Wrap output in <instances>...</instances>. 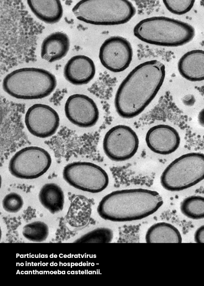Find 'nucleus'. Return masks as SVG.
Segmentation results:
<instances>
[{
    "label": "nucleus",
    "mask_w": 204,
    "mask_h": 286,
    "mask_svg": "<svg viewBox=\"0 0 204 286\" xmlns=\"http://www.w3.org/2000/svg\"><path fill=\"white\" fill-rule=\"evenodd\" d=\"M165 66L157 60L143 62L135 67L119 85L115 94L114 106L118 114L132 118L148 106L161 88Z\"/></svg>",
    "instance_id": "obj_1"
},
{
    "label": "nucleus",
    "mask_w": 204,
    "mask_h": 286,
    "mask_svg": "<svg viewBox=\"0 0 204 286\" xmlns=\"http://www.w3.org/2000/svg\"><path fill=\"white\" fill-rule=\"evenodd\" d=\"M161 195L145 188L117 190L104 196L97 211L102 219L116 222H130L145 218L163 205Z\"/></svg>",
    "instance_id": "obj_2"
},
{
    "label": "nucleus",
    "mask_w": 204,
    "mask_h": 286,
    "mask_svg": "<svg viewBox=\"0 0 204 286\" xmlns=\"http://www.w3.org/2000/svg\"><path fill=\"white\" fill-rule=\"evenodd\" d=\"M133 32L143 42L167 47L186 44L195 36L194 28L189 23L162 16L141 20L135 25Z\"/></svg>",
    "instance_id": "obj_3"
},
{
    "label": "nucleus",
    "mask_w": 204,
    "mask_h": 286,
    "mask_svg": "<svg viewBox=\"0 0 204 286\" xmlns=\"http://www.w3.org/2000/svg\"><path fill=\"white\" fill-rule=\"evenodd\" d=\"M57 86L56 77L49 71L36 67L15 69L3 79V88L18 99H40L50 95Z\"/></svg>",
    "instance_id": "obj_4"
},
{
    "label": "nucleus",
    "mask_w": 204,
    "mask_h": 286,
    "mask_svg": "<svg viewBox=\"0 0 204 286\" xmlns=\"http://www.w3.org/2000/svg\"><path fill=\"white\" fill-rule=\"evenodd\" d=\"M72 11L80 21L101 26L125 23L136 13L133 4L127 0H82Z\"/></svg>",
    "instance_id": "obj_5"
},
{
    "label": "nucleus",
    "mask_w": 204,
    "mask_h": 286,
    "mask_svg": "<svg viewBox=\"0 0 204 286\" xmlns=\"http://www.w3.org/2000/svg\"><path fill=\"white\" fill-rule=\"evenodd\" d=\"M204 179V154L191 152L170 162L160 177L163 187L170 192L190 188Z\"/></svg>",
    "instance_id": "obj_6"
},
{
    "label": "nucleus",
    "mask_w": 204,
    "mask_h": 286,
    "mask_svg": "<svg viewBox=\"0 0 204 286\" xmlns=\"http://www.w3.org/2000/svg\"><path fill=\"white\" fill-rule=\"evenodd\" d=\"M62 174L64 180L71 186L91 193L102 192L109 182L107 172L100 166L90 162L68 163L64 168Z\"/></svg>",
    "instance_id": "obj_7"
},
{
    "label": "nucleus",
    "mask_w": 204,
    "mask_h": 286,
    "mask_svg": "<svg viewBox=\"0 0 204 286\" xmlns=\"http://www.w3.org/2000/svg\"><path fill=\"white\" fill-rule=\"evenodd\" d=\"M52 160L44 149L30 146L17 151L11 158L8 169L11 174L19 179H34L45 174Z\"/></svg>",
    "instance_id": "obj_8"
},
{
    "label": "nucleus",
    "mask_w": 204,
    "mask_h": 286,
    "mask_svg": "<svg viewBox=\"0 0 204 286\" xmlns=\"http://www.w3.org/2000/svg\"><path fill=\"white\" fill-rule=\"evenodd\" d=\"M139 145L136 133L130 127L124 125H116L109 129L103 142L106 155L114 161L131 159L136 153Z\"/></svg>",
    "instance_id": "obj_9"
},
{
    "label": "nucleus",
    "mask_w": 204,
    "mask_h": 286,
    "mask_svg": "<svg viewBox=\"0 0 204 286\" xmlns=\"http://www.w3.org/2000/svg\"><path fill=\"white\" fill-rule=\"evenodd\" d=\"M133 49L130 42L118 36H111L101 45L99 58L102 65L113 73L125 70L133 58Z\"/></svg>",
    "instance_id": "obj_10"
},
{
    "label": "nucleus",
    "mask_w": 204,
    "mask_h": 286,
    "mask_svg": "<svg viewBox=\"0 0 204 286\" xmlns=\"http://www.w3.org/2000/svg\"><path fill=\"white\" fill-rule=\"evenodd\" d=\"M24 123L31 134L45 138L56 132L60 125V117L52 107L38 103L29 108L25 114Z\"/></svg>",
    "instance_id": "obj_11"
},
{
    "label": "nucleus",
    "mask_w": 204,
    "mask_h": 286,
    "mask_svg": "<svg viewBox=\"0 0 204 286\" xmlns=\"http://www.w3.org/2000/svg\"><path fill=\"white\" fill-rule=\"evenodd\" d=\"M67 119L82 128L94 126L99 118V110L95 102L83 94H73L67 99L64 106Z\"/></svg>",
    "instance_id": "obj_12"
},
{
    "label": "nucleus",
    "mask_w": 204,
    "mask_h": 286,
    "mask_svg": "<svg viewBox=\"0 0 204 286\" xmlns=\"http://www.w3.org/2000/svg\"><path fill=\"white\" fill-rule=\"evenodd\" d=\"M145 141L153 152L160 155H168L179 147L181 138L179 133L172 127L164 124L155 125L147 132Z\"/></svg>",
    "instance_id": "obj_13"
},
{
    "label": "nucleus",
    "mask_w": 204,
    "mask_h": 286,
    "mask_svg": "<svg viewBox=\"0 0 204 286\" xmlns=\"http://www.w3.org/2000/svg\"><path fill=\"white\" fill-rule=\"evenodd\" d=\"M96 69L93 61L89 57L79 55L72 57L64 67L65 79L74 85L89 83L94 78Z\"/></svg>",
    "instance_id": "obj_14"
},
{
    "label": "nucleus",
    "mask_w": 204,
    "mask_h": 286,
    "mask_svg": "<svg viewBox=\"0 0 204 286\" xmlns=\"http://www.w3.org/2000/svg\"><path fill=\"white\" fill-rule=\"evenodd\" d=\"M177 68L180 75L187 80H204V51L194 50L186 53L178 60Z\"/></svg>",
    "instance_id": "obj_15"
},
{
    "label": "nucleus",
    "mask_w": 204,
    "mask_h": 286,
    "mask_svg": "<svg viewBox=\"0 0 204 286\" xmlns=\"http://www.w3.org/2000/svg\"><path fill=\"white\" fill-rule=\"evenodd\" d=\"M70 48L68 35L62 32L51 33L43 40L41 45L42 59L52 63L63 58Z\"/></svg>",
    "instance_id": "obj_16"
},
{
    "label": "nucleus",
    "mask_w": 204,
    "mask_h": 286,
    "mask_svg": "<svg viewBox=\"0 0 204 286\" xmlns=\"http://www.w3.org/2000/svg\"><path fill=\"white\" fill-rule=\"evenodd\" d=\"M27 2L32 13L46 23H56L62 17L63 9L60 1L28 0Z\"/></svg>",
    "instance_id": "obj_17"
},
{
    "label": "nucleus",
    "mask_w": 204,
    "mask_h": 286,
    "mask_svg": "<svg viewBox=\"0 0 204 286\" xmlns=\"http://www.w3.org/2000/svg\"><path fill=\"white\" fill-rule=\"evenodd\" d=\"M91 212L90 200L84 196L78 195L70 203L65 216L66 221L72 227L82 228L89 222Z\"/></svg>",
    "instance_id": "obj_18"
},
{
    "label": "nucleus",
    "mask_w": 204,
    "mask_h": 286,
    "mask_svg": "<svg viewBox=\"0 0 204 286\" xmlns=\"http://www.w3.org/2000/svg\"><path fill=\"white\" fill-rule=\"evenodd\" d=\"M147 243H181L180 231L171 224L161 222L152 225L145 234Z\"/></svg>",
    "instance_id": "obj_19"
},
{
    "label": "nucleus",
    "mask_w": 204,
    "mask_h": 286,
    "mask_svg": "<svg viewBox=\"0 0 204 286\" xmlns=\"http://www.w3.org/2000/svg\"><path fill=\"white\" fill-rule=\"evenodd\" d=\"M38 198L41 204L52 214L59 213L63 209L64 194L61 187L56 183L43 185L40 189Z\"/></svg>",
    "instance_id": "obj_20"
},
{
    "label": "nucleus",
    "mask_w": 204,
    "mask_h": 286,
    "mask_svg": "<svg viewBox=\"0 0 204 286\" xmlns=\"http://www.w3.org/2000/svg\"><path fill=\"white\" fill-rule=\"evenodd\" d=\"M181 212L193 220L204 219V197L193 195L184 199L180 204Z\"/></svg>",
    "instance_id": "obj_21"
},
{
    "label": "nucleus",
    "mask_w": 204,
    "mask_h": 286,
    "mask_svg": "<svg viewBox=\"0 0 204 286\" xmlns=\"http://www.w3.org/2000/svg\"><path fill=\"white\" fill-rule=\"evenodd\" d=\"M22 233L24 238L31 242H43L48 236L49 228L44 222L34 221L23 227Z\"/></svg>",
    "instance_id": "obj_22"
},
{
    "label": "nucleus",
    "mask_w": 204,
    "mask_h": 286,
    "mask_svg": "<svg viewBox=\"0 0 204 286\" xmlns=\"http://www.w3.org/2000/svg\"><path fill=\"white\" fill-rule=\"evenodd\" d=\"M112 230L107 227L95 228L80 236L74 243H109L113 239Z\"/></svg>",
    "instance_id": "obj_23"
},
{
    "label": "nucleus",
    "mask_w": 204,
    "mask_h": 286,
    "mask_svg": "<svg viewBox=\"0 0 204 286\" xmlns=\"http://www.w3.org/2000/svg\"><path fill=\"white\" fill-rule=\"evenodd\" d=\"M167 9L176 15H183L189 12L193 7L194 0H164Z\"/></svg>",
    "instance_id": "obj_24"
},
{
    "label": "nucleus",
    "mask_w": 204,
    "mask_h": 286,
    "mask_svg": "<svg viewBox=\"0 0 204 286\" xmlns=\"http://www.w3.org/2000/svg\"><path fill=\"white\" fill-rule=\"evenodd\" d=\"M24 201L22 197L18 193L11 192L7 194L3 199V209L9 213H16L23 207Z\"/></svg>",
    "instance_id": "obj_25"
},
{
    "label": "nucleus",
    "mask_w": 204,
    "mask_h": 286,
    "mask_svg": "<svg viewBox=\"0 0 204 286\" xmlns=\"http://www.w3.org/2000/svg\"><path fill=\"white\" fill-rule=\"evenodd\" d=\"M194 241L197 243H204V225L198 227L194 235Z\"/></svg>",
    "instance_id": "obj_26"
},
{
    "label": "nucleus",
    "mask_w": 204,
    "mask_h": 286,
    "mask_svg": "<svg viewBox=\"0 0 204 286\" xmlns=\"http://www.w3.org/2000/svg\"><path fill=\"white\" fill-rule=\"evenodd\" d=\"M197 120L199 124L204 127V108L199 112L197 116Z\"/></svg>",
    "instance_id": "obj_27"
}]
</instances>
